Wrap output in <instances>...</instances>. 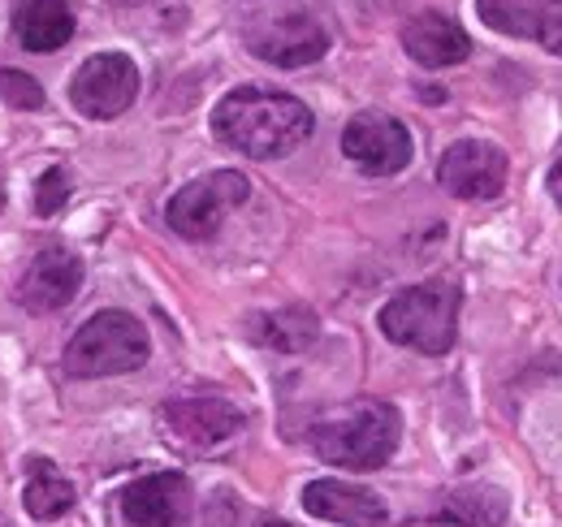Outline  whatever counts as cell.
<instances>
[{"label":"cell","mask_w":562,"mask_h":527,"mask_svg":"<svg viewBox=\"0 0 562 527\" xmlns=\"http://www.w3.org/2000/svg\"><path fill=\"white\" fill-rule=\"evenodd\" d=\"M312 126L316 122L303 100L265 87H238L212 109V134L251 160L290 156L312 138Z\"/></svg>","instance_id":"6da1fadb"},{"label":"cell","mask_w":562,"mask_h":527,"mask_svg":"<svg viewBox=\"0 0 562 527\" xmlns=\"http://www.w3.org/2000/svg\"><path fill=\"white\" fill-rule=\"evenodd\" d=\"M403 437V415L381 397H355L347 406L329 411L312 428L316 459L342 471H376L394 459Z\"/></svg>","instance_id":"7a4b0ae2"},{"label":"cell","mask_w":562,"mask_h":527,"mask_svg":"<svg viewBox=\"0 0 562 527\" xmlns=\"http://www.w3.org/2000/svg\"><path fill=\"white\" fill-rule=\"evenodd\" d=\"M459 303H463V290L454 281L446 277L420 281L412 290H398L381 307V333L394 346H407L420 355H446L459 333Z\"/></svg>","instance_id":"3957f363"},{"label":"cell","mask_w":562,"mask_h":527,"mask_svg":"<svg viewBox=\"0 0 562 527\" xmlns=\"http://www.w3.org/2000/svg\"><path fill=\"white\" fill-rule=\"evenodd\" d=\"M243 40H247L251 57L281 69L312 66L329 53L325 22L307 4H281V0H273V4L265 0L243 18Z\"/></svg>","instance_id":"277c9868"},{"label":"cell","mask_w":562,"mask_h":527,"mask_svg":"<svg viewBox=\"0 0 562 527\" xmlns=\"http://www.w3.org/2000/svg\"><path fill=\"white\" fill-rule=\"evenodd\" d=\"M147 329L131 312H95L66 346V372L78 381L95 377H122L147 363Z\"/></svg>","instance_id":"5b68a950"},{"label":"cell","mask_w":562,"mask_h":527,"mask_svg":"<svg viewBox=\"0 0 562 527\" xmlns=\"http://www.w3.org/2000/svg\"><path fill=\"white\" fill-rule=\"evenodd\" d=\"M251 195V182L238 173V169H216V173H204L195 182H187L178 195L169 199L165 216H169V229L191 238V243H204L221 229V221L247 203Z\"/></svg>","instance_id":"8992f818"},{"label":"cell","mask_w":562,"mask_h":527,"mask_svg":"<svg viewBox=\"0 0 562 527\" xmlns=\"http://www.w3.org/2000/svg\"><path fill=\"white\" fill-rule=\"evenodd\" d=\"M139 96V69L126 53H95L87 57L70 82V104L91 122L122 117Z\"/></svg>","instance_id":"52a82bcc"},{"label":"cell","mask_w":562,"mask_h":527,"mask_svg":"<svg viewBox=\"0 0 562 527\" xmlns=\"http://www.w3.org/2000/svg\"><path fill=\"white\" fill-rule=\"evenodd\" d=\"M342 152L368 178H394L412 165V131L390 113H355L342 131Z\"/></svg>","instance_id":"ba28073f"},{"label":"cell","mask_w":562,"mask_h":527,"mask_svg":"<svg viewBox=\"0 0 562 527\" xmlns=\"http://www.w3.org/2000/svg\"><path fill=\"white\" fill-rule=\"evenodd\" d=\"M437 182L454 199H493L506 187V152L485 138H463L437 160Z\"/></svg>","instance_id":"9c48e42d"},{"label":"cell","mask_w":562,"mask_h":527,"mask_svg":"<svg viewBox=\"0 0 562 527\" xmlns=\"http://www.w3.org/2000/svg\"><path fill=\"white\" fill-rule=\"evenodd\" d=\"M122 519L131 527H182L191 519V480L182 471H156L126 484Z\"/></svg>","instance_id":"30bf717a"},{"label":"cell","mask_w":562,"mask_h":527,"mask_svg":"<svg viewBox=\"0 0 562 527\" xmlns=\"http://www.w3.org/2000/svg\"><path fill=\"white\" fill-rule=\"evenodd\" d=\"M78 285H82V260L66 247H44L18 281V303L35 316H48L74 303Z\"/></svg>","instance_id":"8fae6325"},{"label":"cell","mask_w":562,"mask_h":527,"mask_svg":"<svg viewBox=\"0 0 562 527\" xmlns=\"http://www.w3.org/2000/svg\"><path fill=\"white\" fill-rule=\"evenodd\" d=\"M165 424L187 450H216L243 433V411L221 397H178L165 406Z\"/></svg>","instance_id":"7c38bea8"},{"label":"cell","mask_w":562,"mask_h":527,"mask_svg":"<svg viewBox=\"0 0 562 527\" xmlns=\"http://www.w3.org/2000/svg\"><path fill=\"white\" fill-rule=\"evenodd\" d=\"M403 48H407V57L424 69H446L472 57L468 31H463L454 18L437 13V9H424V13H416V18L403 26Z\"/></svg>","instance_id":"4fadbf2b"},{"label":"cell","mask_w":562,"mask_h":527,"mask_svg":"<svg viewBox=\"0 0 562 527\" xmlns=\"http://www.w3.org/2000/svg\"><path fill=\"white\" fill-rule=\"evenodd\" d=\"M303 511L347 527H381L390 519V511L376 493H368L359 484H342V480H312L303 489Z\"/></svg>","instance_id":"5bb4252c"},{"label":"cell","mask_w":562,"mask_h":527,"mask_svg":"<svg viewBox=\"0 0 562 527\" xmlns=\"http://www.w3.org/2000/svg\"><path fill=\"white\" fill-rule=\"evenodd\" d=\"M13 35L26 53H57L74 35L70 0H18Z\"/></svg>","instance_id":"9a60e30c"},{"label":"cell","mask_w":562,"mask_h":527,"mask_svg":"<svg viewBox=\"0 0 562 527\" xmlns=\"http://www.w3.org/2000/svg\"><path fill=\"white\" fill-rule=\"evenodd\" d=\"M74 502H78V493H74L70 480L61 471H53L44 459H31V480H26V493H22L26 515L40 519V524H53V519L70 515Z\"/></svg>","instance_id":"2e32d148"},{"label":"cell","mask_w":562,"mask_h":527,"mask_svg":"<svg viewBox=\"0 0 562 527\" xmlns=\"http://www.w3.org/2000/svg\"><path fill=\"white\" fill-rule=\"evenodd\" d=\"M256 341H265V346H273L281 355H299L303 346H312L316 341V316L307 312V307H285V312H273V316H260V325H256Z\"/></svg>","instance_id":"e0dca14e"},{"label":"cell","mask_w":562,"mask_h":527,"mask_svg":"<svg viewBox=\"0 0 562 527\" xmlns=\"http://www.w3.org/2000/svg\"><path fill=\"white\" fill-rule=\"evenodd\" d=\"M446 519L463 527H497L506 519V497L497 489H454L446 502Z\"/></svg>","instance_id":"ac0fdd59"},{"label":"cell","mask_w":562,"mask_h":527,"mask_svg":"<svg viewBox=\"0 0 562 527\" xmlns=\"http://www.w3.org/2000/svg\"><path fill=\"white\" fill-rule=\"evenodd\" d=\"M485 26L515 35V40H537V22H541V0H476Z\"/></svg>","instance_id":"d6986e66"},{"label":"cell","mask_w":562,"mask_h":527,"mask_svg":"<svg viewBox=\"0 0 562 527\" xmlns=\"http://www.w3.org/2000/svg\"><path fill=\"white\" fill-rule=\"evenodd\" d=\"M0 100L13 104L18 113H35L44 109V87L22 69H0Z\"/></svg>","instance_id":"ffe728a7"},{"label":"cell","mask_w":562,"mask_h":527,"mask_svg":"<svg viewBox=\"0 0 562 527\" xmlns=\"http://www.w3.org/2000/svg\"><path fill=\"white\" fill-rule=\"evenodd\" d=\"M66 199H70V173H66V169H48V173L35 182V212H40V216L61 212Z\"/></svg>","instance_id":"44dd1931"},{"label":"cell","mask_w":562,"mask_h":527,"mask_svg":"<svg viewBox=\"0 0 562 527\" xmlns=\"http://www.w3.org/2000/svg\"><path fill=\"white\" fill-rule=\"evenodd\" d=\"M537 40H541V48H546V53L562 57V0H550V4H541Z\"/></svg>","instance_id":"7402d4cb"},{"label":"cell","mask_w":562,"mask_h":527,"mask_svg":"<svg viewBox=\"0 0 562 527\" xmlns=\"http://www.w3.org/2000/svg\"><path fill=\"white\" fill-rule=\"evenodd\" d=\"M546 182H550V195H554V203L562 208V156L550 165V178H546Z\"/></svg>","instance_id":"603a6c76"},{"label":"cell","mask_w":562,"mask_h":527,"mask_svg":"<svg viewBox=\"0 0 562 527\" xmlns=\"http://www.w3.org/2000/svg\"><path fill=\"white\" fill-rule=\"evenodd\" d=\"M260 527H290V524H281V519H269V524H260Z\"/></svg>","instance_id":"cb8c5ba5"},{"label":"cell","mask_w":562,"mask_h":527,"mask_svg":"<svg viewBox=\"0 0 562 527\" xmlns=\"http://www.w3.org/2000/svg\"><path fill=\"white\" fill-rule=\"evenodd\" d=\"M0 203H4V178H0Z\"/></svg>","instance_id":"d4e9b609"},{"label":"cell","mask_w":562,"mask_h":527,"mask_svg":"<svg viewBox=\"0 0 562 527\" xmlns=\"http://www.w3.org/2000/svg\"><path fill=\"white\" fill-rule=\"evenodd\" d=\"M0 527H9V524H4V515H0Z\"/></svg>","instance_id":"484cf974"}]
</instances>
